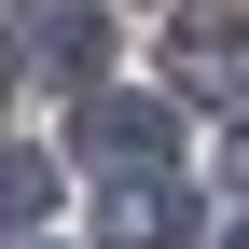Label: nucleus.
<instances>
[{"label": "nucleus", "instance_id": "1", "mask_svg": "<svg viewBox=\"0 0 249 249\" xmlns=\"http://www.w3.org/2000/svg\"><path fill=\"white\" fill-rule=\"evenodd\" d=\"M83 166H166V139H180V111L166 97H111V83H83Z\"/></svg>", "mask_w": 249, "mask_h": 249}, {"label": "nucleus", "instance_id": "2", "mask_svg": "<svg viewBox=\"0 0 249 249\" xmlns=\"http://www.w3.org/2000/svg\"><path fill=\"white\" fill-rule=\"evenodd\" d=\"M180 222H194V208H180L166 166H124L111 194H97V249H180Z\"/></svg>", "mask_w": 249, "mask_h": 249}, {"label": "nucleus", "instance_id": "3", "mask_svg": "<svg viewBox=\"0 0 249 249\" xmlns=\"http://www.w3.org/2000/svg\"><path fill=\"white\" fill-rule=\"evenodd\" d=\"M180 83H208V97H249V14H235V0H208V14L180 28Z\"/></svg>", "mask_w": 249, "mask_h": 249}, {"label": "nucleus", "instance_id": "4", "mask_svg": "<svg viewBox=\"0 0 249 249\" xmlns=\"http://www.w3.org/2000/svg\"><path fill=\"white\" fill-rule=\"evenodd\" d=\"M28 42H42L70 83H97V14H83V0H28Z\"/></svg>", "mask_w": 249, "mask_h": 249}, {"label": "nucleus", "instance_id": "5", "mask_svg": "<svg viewBox=\"0 0 249 249\" xmlns=\"http://www.w3.org/2000/svg\"><path fill=\"white\" fill-rule=\"evenodd\" d=\"M42 194H55V180H42V152H0V235H28V222H42Z\"/></svg>", "mask_w": 249, "mask_h": 249}, {"label": "nucleus", "instance_id": "6", "mask_svg": "<svg viewBox=\"0 0 249 249\" xmlns=\"http://www.w3.org/2000/svg\"><path fill=\"white\" fill-rule=\"evenodd\" d=\"M0 97H14V28H0Z\"/></svg>", "mask_w": 249, "mask_h": 249}, {"label": "nucleus", "instance_id": "7", "mask_svg": "<svg viewBox=\"0 0 249 249\" xmlns=\"http://www.w3.org/2000/svg\"><path fill=\"white\" fill-rule=\"evenodd\" d=\"M235 249H249V222H235Z\"/></svg>", "mask_w": 249, "mask_h": 249}]
</instances>
